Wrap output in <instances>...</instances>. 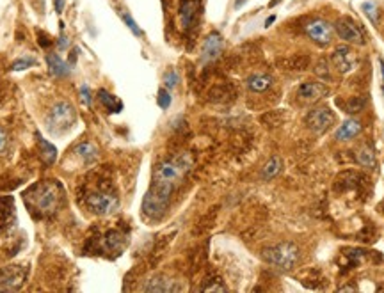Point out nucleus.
<instances>
[{"label": "nucleus", "instance_id": "obj_1", "mask_svg": "<svg viewBox=\"0 0 384 293\" xmlns=\"http://www.w3.org/2000/svg\"><path fill=\"white\" fill-rule=\"evenodd\" d=\"M62 199V187L53 181H43L36 183L23 194L25 204L29 206L30 213H36L37 217H46L57 212Z\"/></svg>", "mask_w": 384, "mask_h": 293}, {"label": "nucleus", "instance_id": "obj_2", "mask_svg": "<svg viewBox=\"0 0 384 293\" xmlns=\"http://www.w3.org/2000/svg\"><path fill=\"white\" fill-rule=\"evenodd\" d=\"M191 165H192V160L187 153H182V155L173 156V158L159 163L155 172H153L152 188L171 195L176 187V183L187 174Z\"/></svg>", "mask_w": 384, "mask_h": 293}, {"label": "nucleus", "instance_id": "obj_3", "mask_svg": "<svg viewBox=\"0 0 384 293\" xmlns=\"http://www.w3.org/2000/svg\"><path fill=\"white\" fill-rule=\"evenodd\" d=\"M262 258L279 270H292L301 258V251L292 242H283V244L274 245V247L263 249Z\"/></svg>", "mask_w": 384, "mask_h": 293}, {"label": "nucleus", "instance_id": "obj_4", "mask_svg": "<svg viewBox=\"0 0 384 293\" xmlns=\"http://www.w3.org/2000/svg\"><path fill=\"white\" fill-rule=\"evenodd\" d=\"M75 109L71 103L59 102L57 105H53V109L46 116V127L50 132H64L75 123Z\"/></svg>", "mask_w": 384, "mask_h": 293}, {"label": "nucleus", "instance_id": "obj_5", "mask_svg": "<svg viewBox=\"0 0 384 293\" xmlns=\"http://www.w3.org/2000/svg\"><path fill=\"white\" fill-rule=\"evenodd\" d=\"M86 203L89 206V210H93L96 215H109V213L116 212L119 206L118 195L111 190L91 192L86 197Z\"/></svg>", "mask_w": 384, "mask_h": 293}, {"label": "nucleus", "instance_id": "obj_6", "mask_svg": "<svg viewBox=\"0 0 384 293\" xmlns=\"http://www.w3.org/2000/svg\"><path fill=\"white\" fill-rule=\"evenodd\" d=\"M169 199H171V195H166L150 187V190L146 192L143 199V213L152 220L162 219L164 213L168 212Z\"/></svg>", "mask_w": 384, "mask_h": 293}, {"label": "nucleus", "instance_id": "obj_7", "mask_svg": "<svg viewBox=\"0 0 384 293\" xmlns=\"http://www.w3.org/2000/svg\"><path fill=\"white\" fill-rule=\"evenodd\" d=\"M27 277V269L14 265V267H5L0 269V292H14L20 290Z\"/></svg>", "mask_w": 384, "mask_h": 293}, {"label": "nucleus", "instance_id": "obj_8", "mask_svg": "<svg viewBox=\"0 0 384 293\" xmlns=\"http://www.w3.org/2000/svg\"><path fill=\"white\" fill-rule=\"evenodd\" d=\"M180 20L184 30H191L196 27L199 21L201 12H203V2L201 0H180Z\"/></svg>", "mask_w": 384, "mask_h": 293}, {"label": "nucleus", "instance_id": "obj_9", "mask_svg": "<svg viewBox=\"0 0 384 293\" xmlns=\"http://www.w3.org/2000/svg\"><path fill=\"white\" fill-rule=\"evenodd\" d=\"M304 123H306V127L310 128L311 132L322 134V132H326L327 128L335 123V114H333L329 109H326V107H320V109L310 110Z\"/></svg>", "mask_w": 384, "mask_h": 293}, {"label": "nucleus", "instance_id": "obj_10", "mask_svg": "<svg viewBox=\"0 0 384 293\" xmlns=\"http://www.w3.org/2000/svg\"><path fill=\"white\" fill-rule=\"evenodd\" d=\"M306 34L315 45L327 46L333 41V27L324 20H313L306 25Z\"/></svg>", "mask_w": 384, "mask_h": 293}, {"label": "nucleus", "instance_id": "obj_11", "mask_svg": "<svg viewBox=\"0 0 384 293\" xmlns=\"http://www.w3.org/2000/svg\"><path fill=\"white\" fill-rule=\"evenodd\" d=\"M336 34L340 36V39L347 41V43H354V45H363V32L360 30V27L351 20V18H342L336 21L335 25Z\"/></svg>", "mask_w": 384, "mask_h": 293}, {"label": "nucleus", "instance_id": "obj_12", "mask_svg": "<svg viewBox=\"0 0 384 293\" xmlns=\"http://www.w3.org/2000/svg\"><path fill=\"white\" fill-rule=\"evenodd\" d=\"M222 48H224L222 36L213 30V32H210L208 36H206V39L203 41V46H201V61L213 62L222 53Z\"/></svg>", "mask_w": 384, "mask_h": 293}, {"label": "nucleus", "instance_id": "obj_13", "mask_svg": "<svg viewBox=\"0 0 384 293\" xmlns=\"http://www.w3.org/2000/svg\"><path fill=\"white\" fill-rule=\"evenodd\" d=\"M14 222H16V215H14L12 195H0V231L12 228Z\"/></svg>", "mask_w": 384, "mask_h": 293}, {"label": "nucleus", "instance_id": "obj_14", "mask_svg": "<svg viewBox=\"0 0 384 293\" xmlns=\"http://www.w3.org/2000/svg\"><path fill=\"white\" fill-rule=\"evenodd\" d=\"M331 61L340 73H349V71L354 69V64H356L354 53H352V50L349 48V46H338V48L335 50V53H333Z\"/></svg>", "mask_w": 384, "mask_h": 293}, {"label": "nucleus", "instance_id": "obj_15", "mask_svg": "<svg viewBox=\"0 0 384 293\" xmlns=\"http://www.w3.org/2000/svg\"><path fill=\"white\" fill-rule=\"evenodd\" d=\"M182 286H176L175 281H171L169 277L166 276H157L153 277V279H150V281L146 283V285L143 286V292H180Z\"/></svg>", "mask_w": 384, "mask_h": 293}, {"label": "nucleus", "instance_id": "obj_16", "mask_svg": "<svg viewBox=\"0 0 384 293\" xmlns=\"http://www.w3.org/2000/svg\"><path fill=\"white\" fill-rule=\"evenodd\" d=\"M327 93H329V89L320 82H304L297 89V94L304 100H319V98L326 96Z\"/></svg>", "mask_w": 384, "mask_h": 293}, {"label": "nucleus", "instance_id": "obj_17", "mask_svg": "<svg viewBox=\"0 0 384 293\" xmlns=\"http://www.w3.org/2000/svg\"><path fill=\"white\" fill-rule=\"evenodd\" d=\"M127 245V236L123 235L118 229H111V231L105 233V238H103V247L107 251H112V253H119L123 247Z\"/></svg>", "mask_w": 384, "mask_h": 293}, {"label": "nucleus", "instance_id": "obj_18", "mask_svg": "<svg viewBox=\"0 0 384 293\" xmlns=\"http://www.w3.org/2000/svg\"><path fill=\"white\" fill-rule=\"evenodd\" d=\"M278 66L283 69H290V71H303L310 66V57L308 55H294V57L279 59Z\"/></svg>", "mask_w": 384, "mask_h": 293}, {"label": "nucleus", "instance_id": "obj_19", "mask_svg": "<svg viewBox=\"0 0 384 293\" xmlns=\"http://www.w3.org/2000/svg\"><path fill=\"white\" fill-rule=\"evenodd\" d=\"M360 132H361V123L356 121V119H347V121L336 130L335 137L336 141H349V139L356 137Z\"/></svg>", "mask_w": 384, "mask_h": 293}, {"label": "nucleus", "instance_id": "obj_20", "mask_svg": "<svg viewBox=\"0 0 384 293\" xmlns=\"http://www.w3.org/2000/svg\"><path fill=\"white\" fill-rule=\"evenodd\" d=\"M274 78L270 75H265V73H256V75H251L247 78V87H249L253 93H263L267 91L270 86H272Z\"/></svg>", "mask_w": 384, "mask_h": 293}, {"label": "nucleus", "instance_id": "obj_21", "mask_svg": "<svg viewBox=\"0 0 384 293\" xmlns=\"http://www.w3.org/2000/svg\"><path fill=\"white\" fill-rule=\"evenodd\" d=\"M46 64L50 68V73L53 77H66L70 73V64H66L57 53H48L46 55Z\"/></svg>", "mask_w": 384, "mask_h": 293}, {"label": "nucleus", "instance_id": "obj_22", "mask_svg": "<svg viewBox=\"0 0 384 293\" xmlns=\"http://www.w3.org/2000/svg\"><path fill=\"white\" fill-rule=\"evenodd\" d=\"M37 144H39V153H41V158L45 160L46 165H53L55 160H57V147L53 146L52 143H48L46 139L39 137L37 139Z\"/></svg>", "mask_w": 384, "mask_h": 293}, {"label": "nucleus", "instance_id": "obj_23", "mask_svg": "<svg viewBox=\"0 0 384 293\" xmlns=\"http://www.w3.org/2000/svg\"><path fill=\"white\" fill-rule=\"evenodd\" d=\"M98 98H100V102L103 103V107H105L109 112H114V114H118V112H121V110H123L121 100H118L114 94L107 93L105 89H100L98 91Z\"/></svg>", "mask_w": 384, "mask_h": 293}, {"label": "nucleus", "instance_id": "obj_24", "mask_svg": "<svg viewBox=\"0 0 384 293\" xmlns=\"http://www.w3.org/2000/svg\"><path fill=\"white\" fill-rule=\"evenodd\" d=\"M75 153L80 156L86 163H93L94 160L98 158V147L91 143H82L75 147Z\"/></svg>", "mask_w": 384, "mask_h": 293}, {"label": "nucleus", "instance_id": "obj_25", "mask_svg": "<svg viewBox=\"0 0 384 293\" xmlns=\"http://www.w3.org/2000/svg\"><path fill=\"white\" fill-rule=\"evenodd\" d=\"M283 169V160L279 156H272L269 162L263 165L262 169V178L263 179H272L274 176H278Z\"/></svg>", "mask_w": 384, "mask_h": 293}, {"label": "nucleus", "instance_id": "obj_26", "mask_svg": "<svg viewBox=\"0 0 384 293\" xmlns=\"http://www.w3.org/2000/svg\"><path fill=\"white\" fill-rule=\"evenodd\" d=\"M233 96V87L231 86H215L210 89L208 100L210 102H226Z\"/></svg>", "mask_w": 384, "mask_h": 293}, {"label": "nucleus", "instance_id": "obj_27", "mask_svg": "<svg viewBox=\"0 0 384 293\" xmlns=\"http://www.w3.org/2000/svg\"><path fill=\"white\" fill-rule=\"evenodd\" d=\"M358 163L363 167H376V155H374V149L368 146H363L360 151H358Z\"/></svg>", "mask_w": 384, "mask_h": 293}, {"label": "nucleus", "instance_id": "obj_28", "mask_svg": "<svg viewBox=\"0 0 384 293\" xmlns=\"http://www.w3.org/2000/svg\"><path fill=\"white\" fill-rule=\"evenodd\" d=\"M363 107H365V98H361V96L349 98V102L345 103V110H347L349 114H356V112H360V110H363Z\"/></svg>", "mask_w": 384, "mask_h": 293}, {"label": "nucleus", "instance_id": "obj_29", "mask_svg": "<svg viewBox=\"0 0 384 293\" xmlns=\"http://www.w3.org/2000/svg\"><path fill=\"white\" fill-rule=\"evenodd\" d=\"M173 102V98L171 94H169L168 87H162V89H159V94H157V103H159V107L162 110H168L169 105H171Z\"/></svg>", "mask_w": 384, "mask_h": 293}, {"label": "nucleus", "instance_id": "obj_30", "mask_svg": "<svg viewBox=\"0 0 384 293\" xmlns=\"http://www.w3.org/2000/svg\"><path fill=\"white\" fill-rule=\"evenodd\" d=\"M36 59L34 57H21V59H16V61L11 64V69L12 71H21V69H27V68H32L36 64Z\"/></svg>", "mask_w": 384, "mask_h": 293}, {"label": "nucleus", "instance_id": "obj_31", "mask_svg": "<svg viewBox=\"0 0 384 293\" xmlns=\"http://www.w3.org/2000/svg\"><path fill=\"white\" fill-rule=\"evenodd\" d=\"M178 82H180V77L176 73V69H168L166 75H164V84L168 89H173V87L178 86Z\"/></svg>", "mask_w": 384, "mask_h": 293}, {"label": "nucleus", "instance_id": "obj_32", "mask_svg": "<svg viewBox=\"0 0 384 293\" xmlns=\"http://www.w3.org/2000/svg\"><path fill=\"white\" fill-rule=\"evenodd\" d=\"M281 121H283V116L279 114V112H276V110L262 116V123H265L269 127H278V125H281Z\"/></svg>", "mask_w": 384, "mask_h": 293}, {"label": "nucleus", "instance_id": "obj_33", "mask_svg": "<svg viewBox=\"0 0 384 293\" xmlns=\"http://www.w3.org/2000/svg\"><path fill=\"white\" fill-rule=\"evenodd\" d=\"M121 18H123V21H125V25H127L128 29H130L132 32L135 34V36H143V30L139 29V25L135 23V20L130 16V14H128V12H123Z\"/></svg>", "mask_w": 384, "mask_h": 293}, {"label": "nucleus", "instance_id": "obj_34", "mask_svg": "<svg viewBox=\"0 0 384 293\" xmlns=\"http://www.w3.org/2000/svg\"><path fill=\"white\" fill-rule=\"evenodd\" d=\"M363 11H365V14L372 20V23H377V5L374 4V2H365Z\"/></svg>", "mask_w": 384, "mask_h": 293}, {"label": "nucleus", "instance_id": "obj_35", "mask_svg": "<svg viewBox=\"0 0 384 293\" xmlns=\"http://www.w3.org/2000/svg\"><path fill=\"white\" fill-rule=\"evenodd\" d=\"M37 43H39L41 48H48V46L53 45V39L43 30H37Z\"/></svg>", "mask_w": 384, "mask_h": 293}, {"label": "nucleus", "instance_id": "obj_36", "mask_svg": "<svg viewBox=\"0 0 384 293\" xmlns=\"http://www.w3.org/2000/svg\"><path fill=\"white\" fill-rule=\"evenodd\" d=\"M326 66H327L326 59H320L319 64H317V75L322 77V78H326V80H329V78H331V73H329V69H327Z\"/></svg>", "mask_w": 384, "mask_h": 293}, {"label": "nucleus", "instance_id": "obj_37", "mask_svg": "<svg viewBox=\"0 0 384 293\" xmlns=\"http://www.w3.org/2000/svg\"><path fill=\"white\" fill-rule=\"evenodd\" d=\"M80 100H82V103H84V105H87V107L91 105V89H89V86H87V84H84V86H82Z\"/></svg>", "mask_w": 384, "mask_h": 293}, {"label": "nucleus", "instance_id": "obj_38", "mask_svg": "<svg viewBox=\"0 0 384 293\" xmlns=\"http://www.w3.org/2000/svg\"><path fill=\"white\" fill-rule=\"evenodd\" d=\"M203 292H226V286L224 285H221V281L217 279L215 283H212V285H208V286H203Z\"/></svg>", "mask_w": 384, "mask_h": 293}, {"label": "nucleus", "instance_id": "obj_39", "mask_svg": "<svg viewBox=\"0 0 384 293\" xmlns=\"http://www.w3.org/2000/svg\"><path fill=\"white\" fill-rule=\"evenodd\" d=\"M7 146V135H5L4 128H0V151H4Z\"/></svg>", "mask_w": 384, "mask_h": 293}, {"label": "nucleus", "instance_id": "obj_40", "mask_svg": "<svg viewBox=\"0 0 384 293\" xmlns=\"http://www.w3.org/2000/svg\"><path fill=\"white\" fill-rule=\"evenodd\" d=\"M68 45H70V37L61 36V37L57 39V46H59L61 50H66V48H68Z\"/></svg>", "mask_w": 384, "mask_h": 293}, {"label": "nucleus", "instance_id": "obj_41", "mask_svg": "<svg viewBox=\"0 0 384 293\" xmlns=\"http://www.w3.org/2000/svg\"><path fill=\"white\" fill-rule=\"evenodd\" d=\"M77 55H78V48H73L71 50V53H70V62H68L70 68L71 66H75V62H77Z\"/></svg>", "mask_w": 384, "mask_h": 293}, {"label": "nucleus", "instance_id": "obj_42", "mask_svg": "<svg viewBox=\"0 0 384 293\" xmlns=\"http://www.w3.org/2000/svg\"><path fill=\"white\" fill-rule=\"evenodd\" d=\"M55 2V11L61 14L62 11H64V0H53Z\"/></svg>", "mask_w": 384, "mask_h": 293}, {"label": "nucleus", "instance_id": "obj_43", "mask_svg": "<svg viewBox=\"0 0 384 293\" xmlns=\"http://www.w3.org/2000/svg\"><path fill=\"white\" fill-rule=\"evenodd\" d=\"M274 21H276V16H274V14H272V16H269V18H267V20H265V27H270V25H272Z\"/></svg>", "mask_w": 384, "mask_h": 293}, {"label": "nucleus", "instance_id": "obj_44", "mask_svg": "<svg viewBox=\"0 0 384 293\" xmlns=\"http://www.w3.org/2000/svg\"><path fill=\"white\" fill-rule=\"evenodd\" d=\"M247 0H235V9H240Z\"/></svg>", "mask_w": 384, "mask_h": 293}, {"label": "nucleus", "instance_id": "obj_45", "mask_svg": "<svg viewBox=\"0 0 384 293\" xmlns=\"http://www.w3.org/2000/svg\"><path fill=\"white\" fill-rule=\"evenodd\" d=\"M379 64H381V73H383V89H384V61L379 59Z\"/></svg>", "mask_w": 384, "mask_h": 293}, {"label": "nucleus", "instance_id": "obj_46", "mask_svg": "<svg viewBox=\"0 0 384 293\" xmlns=\"http://www.w3.org/2000/svg\"><path fill=\"white\" fill-rule=\"evenodd\" d=\"M340 292H356V288H352V286H344V288H340Z\"/></svg>", "mask_w": 384, "mask_h": 293}, {"label": "nucleus", "instance_id": "obj_47", "mask_svg": "<svg viewBox=\"0 0 384 293\" xmlns=\"http://www.w3.org/2000/svg\"><path fill=\"white\" fill-rule=\"evenodd\" d=\"M279 2H281V0H270V2H269V7H276V5H278Z\"/></svg>", "mask_w": 384, "mask_h": 293}]
</instances>
